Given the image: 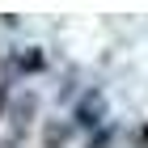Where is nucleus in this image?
<instances>
[{
  "label": "nucleus",
  "mask_w": 148,
  "mask_h": 148,
  "mask_svg": "<svg viewBox=\"0 0 148 148\" xmlns=\"http://www.w3.org/2000/svg\"><path fill=\"white\" fill-rule=\"evenodd\" d=\"M72 131H76V127H85V131H93V127H102V123H110V106H106V93L102 89H85L80 93V102L72 106Z\"/></svg>",
  "instance_id": "1"
},
{
  "label": "nucleus",
  "mask_w": 148,
  "mask_h": 148,
  "mask_svg": "<svg viewBox=\"0 0 148 148\" xmlns=\"http://www.w3.org/2000/svg\"><path fill=\"white\" fill-rule=\"evenodd\" d=\"M42 68H47V55L38 51V47H25V51H17V55H9V72H25V76H38Z\"/></svg>",
  "instance_id": "2"
},
{
  "label": "nucleus",
  "mask_w": 148,
  "mask_h": 148,
  "mask_svg": "<svg viewBox=\"0 0 148 148\" xmlns=\"http://www.w3.org/2000/svg\"><path fill=\"white\" fill-rule=\"evenodd\" d=\"M34 114H38V93H34V89H25V97H17V102H13L9 119H13V127L21 131V127L34 123Z\"/></svg>",
  "instance_id": "3"
},
{
  "label": "nucleus",
  "mask_w": 148,
  "mask_h": 148,
  "mask_svg": "<svg viewBox=\"0 0 148 148\" xmlns=\"http://www.w3.org/2000/svg\"><path fill=\"white\" fill-rule=\"evenodd\" d=\"M72 140V123H59V119H51V123L42 127V148H64Z\"/></svg>",
  "instance_id": "4"
},
{
  "label": "nucleus",
  "mask_w": 148,
  "mask_h": 148,
  "mask_svg": "<svg viewBox=\"0 0 148 148\" xmlns=\"http://www.w3.org/2000/svg\"><path fill=\"white\" fill-rule=\"evenodd\" d=\"M110 140H114V127L102 123V127H97V136H89V148H110Z\"/></svg>",
  "instance_id": "5"
},
{
  "label": "nucleus",
  "mask_w": 148,
  "mask_h": 148,
  "mask_svg": "<svg viewBox=\"0 0 148 148\" xmlns=\"http://www.w3.org/2000/svg\"><path fill=\"white\" fill-rule=\"evenodd\" d=\"M9 102H13V80H0V114L9 110Z\"/></svg>",
  "instance_id": "6"
}]
</instances>
